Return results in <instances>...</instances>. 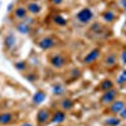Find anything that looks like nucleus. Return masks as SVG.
Instances as JSON below:
<instances>
[{"label":"nucleus","instance_id":"obj_2","mask_svg":"<svg viewBox=\"0 0 126 126\" xmlns=\"http://www.w3.org/2000/svg\"><path fill=\"white\" fill-rule=\"evenodd\" d=\"M50 63H52V66H53V67H56V68H59V67H62V66H64L66 59H64V57H63V56H61V54H56V56H53V57H52V59H50Z\"/></svg>","mask_w":126,"mask_h":126},{"label":"nucleus","instance_id":"obj_13","mask_svg":"<svg viewBox=\"0 0 126 126\" xmlns=\"http://www.w3.org/2000/svg\"><path fill=\"white\" fill-rule=\"evenodd\" d=\"M53 20H54V23H57L58 25H66V23H67V20L63 16H61V15H54Z\"/></svg>","mask_w":126,"mask_h":126},{"label":"nucleus","instance_id":"obj_7","mask_svg":"<svg viewBox=\"0 0 126 126\" xmlns=\"http://www.w3.org/2000/svg\"><path fill=\"white\" fill-rule=\"evenodd\" d=\"M124 107H125V103L122 101H116V102L112 103L110 110H111V112H121Z\"/></svg>","mask_w":126,"mask_h":126},{"label":"nucleus","instance_id":"obj_6","mask_svg":"<svg viewBox=\"0 0 126 126\" xmlns=\"http://www.w3.org/2000/svg\"><path fill=\"white\" fill-rule=\"evenodd\" d=\"M12 120H13V115L12 113H9V112L0 113V124L1 125H8Z\"/></svg>","mask_w":126,"mask_h":126},{"label":"nucleus","instance_id":"obj_17","mask_svg":"<svg viewBox=\"0 0 126 126\" xmlns=\"http://www.w3.org/2000/svg\"><path fill=\"white\" fill-rule=\"evenodd\" d=\"M5 43H6V46L10 48V47H13V44L15 43V38L10 34V35H8V38H6V40H5Z\"/></svg>","mask_w":126,"mask_h":126},{"label":"nucleus","instance_id":"obj_21","mask_svg":"<svg viewBox=\"0 0 126 126\" xmlns=\"http://www.w3.org/2000/svg\"><path fill=\"white\" fill-rule=\"evenodd\" d=\"M120 85H122V83H126V71H124L121 73V76L119 77V81H117Z\"/></svg>","mask_w":126,"mask_h":126},{"label":"nucleus","instance_id":"obj_14","mask_svg":"<svg viewBox=\"0 0 126 126\" xmlns=\"http://www.w3.org/2000/svg\"><path fill=\"white\" fill-rule=\"evenodd\" d=\"M106 125H109V126H119V125H120V120L116 119V117L107 119V120H106Z\"/></svg>","mask_w":126,"mask_h":126},{"label":"nucleus","instance_id":"obj_19","mask_svg":"<svg viewBox=\"0 0 126 126\" xmlns=\"http://www.w3.org/2000/svg\"><path fill=\"white\" fill-rule=\"evenodd\" d=\"M62 106H63V109L69 110L71 107H73V102L69 101V100H64V101H63V103H62Z\"/></svg>","mask_w":126,"mask_h":126},{"label":"nucleus","instance_id":"obj_5","mask_svg":"<svg viewBox=\"0 0 126 126\" xmlns=\"http://www.w3.org/2000/svg\"><path fill=\"white\" fill-rule=\"evenodd\" d=\"M56 44V40L53 38H43L39 42V47L43 48V49H49Z\"/></svg>","mask_w":126,"mask_h":126},{"label":"nucleus","instance_id":"obj_1","mask_svg":"<svg viewBox=\"0 0 126 126\" xmlns=\"http://www.w3.org/2000/svg\"><path fill=\"white\" fill-rule=\"evenodd\" d=\"M92 16H93V14H92V12H91L90 9H82L81 12L77 14L78 20H79V22H82V23L90 22V20L92 19Z\"/></svg>","mask_w":126,"mask_h":126},{"label":"nucleus","instance_id":"obj_15","mask_svg":"<svg viewBox=\"0 0 126 126\" xmlns=\"http://www.w3.org/2000/svg\"><path fill=\"white\" fill-rule=\"evenodd\" d=\"M18 30L20 32V33H28L29 32V25L25 24V23H22L18 25Z\"/></svg>","mask_w":126,"mask_h":126},{"label":"nucleus","instance_id":"obj_4","mask_svg":"<svg viewBox=\"0 0 126 126\" xmlns=\"http://www.w3.org/2000/svg\"><path fill=\"white\" fill-rule=\"evenodd\" d=\"M116 91L115 90H110V91H106V93L102 96V98H101V102L102 103H110L111 101H113V98L116 97Z\"/></svg>","mask_w":126,"mask_h":126},{"label":"nucleus","instance_id":"obj_11","mask_svg":"<svg viewBox=\"0 0 126 126\" xmlns=\"http://www.w3.org/2000/svg\"><path fill=\"white\" fill-rule=\"evenodd\" d=\"M14 13H15V16H16V18L23 19V18H25V15H27V9L23 8V6H19L18 9H15Z\"/></svg>","mask_w":126,"mask_h":126},{"label":"nucleus","instance_id":"obj_26","mask_svg":"<svg viewBox=\"0 0 126 126\" xmlns=\"http://www.w3.org/2000/svg\"><path fill=\"white\" fill-rule=\"evenodd\" d=\"M62 1H63V0H53V3H54V4H61Z\"/></svg>","mask_w":126,"mask_h":126},{"label":"nucleus","instance_id":"obj_25","mask_svg":"<svg viewBox=\"0 0 126 126\" xmlns=\"http://www.w3.org/2000/svg\"><path fill=\"white\" fill-rule=\"evenodd\" d=\"M122 59H124V62L126 63V52H124V53H122Z\"/></svg>","mask_w":126,"mask_h":126},{"label":"nucleus","instance_id":"obj_24","mask_svg":"<svg viewBox=\"0 0 126 126\" xmlns=\"http://www.w3.org/2000/svg\"><path fill=\"white\" fill-rule=\"evenodd\" d=\"M121 117H122V119H126V109H125V107H124L122 111H121Z\"/></svg>","mask_w":126,"mask_h":126},{"label":"nucleus","instance_id":"obj_18","mask_svg":"<svg viewBox=\"0 0 126 126\" xmlns=\"http://www.w3.org/2000/svg\"><path fill=\"white\" fill-rule=\"evenodd\" d=\"M106 63H107L109 66H112V64H115V63H116V56H113V54L109 56V57L106 58Z\"/></svg>","mask_w":126,"mask_h":126},{"label":"nucleus","instance_id":"obj_28","mask_svg":"<svg viewBox=\"0 0 126 126\" xmlns=\"http://www.w3.org/2000/svg\"><path fill=\"white\" fill-rule=\"evenodd\" d=\"M22 126H33V125H30V124H23Z\"/></svg>","mask_w":126,"mask_h":126},{"label":"nucleus","instance_id":"obj_8","mask_svg":"<svg viewBox=\"0 0 126 126\" xmlns=\"http://www.w3.org/2000/svg\"><path fill=\"white\" fill-rule=\"evenodd\" d=\"M48 119H49V112H48V110H40L39 113H38V122L43 124V122H46Z\"/></svg>","mask_w":126,"mask_h":126},{"label":"nucleus","instance_id":"obj_20","mask_svg":"<svg viewBox=\"0 0 126 126\" xmlns=\"http://www.w3.org/2000/svg\"><path fill=\"white\" fill-rule=\"evenodd\" d=\"M101 87L103 88V90H110L111 87H112V83H111V81H103L102 82V85H101Z\"/></svg>","mask_w":126,"mask_h":126},{"label":"nucleus","instance_id":"obj_10","mask_svg":"<svg viewBox=\"0 0 126 126\" xmlns=\"http://www.w3.org/2000/svg\"><path fill=\"white\" fill-rule=\"evenodd\" d=\"M44 98H46V93H43V92H37L34 96H33V102L35 103V105H38V103H42L44 101Z\"/></svg>","mask_w":126,"mask_h":126},{"label":"nucleus","instance_id":"obj_3","mask_svg":"<svg viewBox=\"0 0 126 126\" xmlns=\"http://www.w3.org/2000/svg\"><path fill=\"white\" fill-rule=\"evenodd\" d=\"M98 56H100V50H98V49H93L91 53H88V54L85 57L83 62H85L86 64H91L92 62H94V61L98 58Z\"/></svg>","mask_w":126,"mask_h":126},{"label":"nucleus","instance_id":"obj_12","mask_svg":"<svg viewBox=\"0 0 126 126\" xmlns=\"http://www.w3.org/2000/svg\"><path fill=\"white\" fill-rule=\"evenodd\" d=\"M28 9H29V12H30L32 14H37V13H39L40 6H39L37 3H30L29 6H28Z\"/></svg>","mask_w":126,"mask_h":126},{"label":"nucleus","instance_id":"obj_9","mask_svg":"<svg viewBox=\"0 0 126 126\" xmlns=\"http://www.w3.org/2000/svg\"><path fill=\"white\" fill-rule=\"evenodd\" d=\"M66 119V115L64 113H63V112H56L54 115H53V117H52V122H53V124H59V122H62L63 120H64Z\"/></svg>","mask_w":126,"mask_h":126},{"label":"nucleus","instance_id":"obj_27","mask_svg":"<svg viewBox=\"0 0 126 126\" xmlns=\"http://www.w3.org/2000/svg\"><path fill=\"white\" fill-rule=\"evenodd\" d=\"M122 5H124V8L126 9V0H122Z\"/></svg>","mask_w":126,"mask_h":126},{"label":"nucleus","instance_id":"obj_16","mask_svg":"<svg viewBox=\"0 0 126 126\" xmlns=\"http://www.w3.org/2000/svg\"><path fill=\"white\" fill-rule=\"evenodd\" d=\"M113 18H115V15H113L112 12H106V13L103 14V19L106 20V22H112Z\"/></svg>","mask_w":126,"mask_h":126},{"label":"nucleus","instance_id":"obj_23","mask_svg":"<svg viewBox=\"0 0 126 126\" xmlns=\"http://www.w3.org/2000/svg\"><path fill=\"white\" fill-rule=\"evenodd\" d=\"M24 67H25V63H23V62H20V63H18V64H16V68H19V69H22Z\"/></svg>","mask_w":126,"mask_h":126},{"label":"nucleus","instance_id":"obj_22","mask_svg":"<svg viewBox=\"0 0 126 126\" xmlns=\"http://www.w3.org/2000/svg\"><path fill=\"white\" fill-rule=\"evenodd\" d=\"M53 92H54V93H57V94H61V93H62V87H61V86L54 87V88H53Z\"/></svg>","mask_w":126,"mask_h":126}]
</instances>
